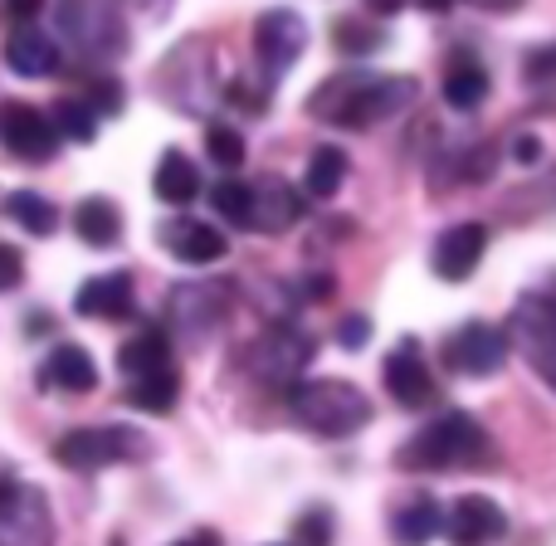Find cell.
<instances>
[{"label": "cell", "mask_w": 556, "mask_h": 546, "mask_svg": "<svg viewBox=\"0 0 556 546\" xmlns=\"http://www.w3.org/2000/svg\"><path fill=\"white\" fill-rule=\"evenodd\" d=\"M415 103V78L391 74H337L307 98V113L337 127H376L381 117Z\"/></svg>", "instance_id": "cell-1"}, {"label": "cell", "mask_w": 556, "mask_h": 546, "mask_svg": "<svg viewBox=\"0 0 556 546\" xmlns=\"http://www.w3.org/2000/svg\"><path fill=\"white\" fill-rule=\"evenodd\" d=\"M211 201H215V211H220L225 220L250 225V181H220L211 191Z\"/></svg>", "instance_id": "cell-31"}, {"label": "cell", "mask_w": 556, "mask_h": 546, "mask_svg": "<svg viewBox=\"0 0 556 546\" xmlns=\"http://www.w3.org/2000/svg\"><path fill=\"white\" fill-rule=\"evenodd\" d=\"M386 391H391L395 405H405V410H425V405L434 401V376L410 337L386 356Z\"/></svg>", "instance_id": "cell-12"}, {"label": "cell", "mask_w": 556, "mask_h": 546, "mask_svg": "<svg viewBox=\"0 0 556 546\" xmlns=\"http://www.w3.org/2000/svg\"><path fill=\"white\" fill-rule=\"evenodd\" d=\"M489 5H498V10H503V5H508V0H489Z\"/></svg>", "instance_id": "cell-43"}, {"label": "cell", "mask_w": 556, "mask_h": 546, "mask_svg": "<svg viewBox=\"0 0 556 546\" xmlns=\"http://www.w3.org/2000/svg\"><path fill=\"white\" fill-rule=\"evenodd\" d=\"M205 147H211L215 166H240L244 162V137L235 132V127H225V123H215L211 132H205Z\"/></svg>", "instance_id": "cell-32"}, {"label": "cell", "mask_w": 556, "mask_h": 546, "mask_svg": "<svg viewBox=\"0 0 556 546\" xmlns=\"http://www.w3.org/2000/svg\"><path fill=\"white\" fill-rule=\"evenodd\" d=\"M74 230L88 250H108V244H117V234H123V215H117L113 201L88 195V201H78V211H74Z\"/></svg>", "instance_id": "cell-24"}, {"label": "cell", "mask_w": 556, "mask_h": 546, "mask_svg": "<svg viewBox=\"0 0 556 546\" xmlns=\"http://www.w3.org/2000/svg\"><path fill=\"white\" fill-rule=\"evenodd\" d=\"M444 532H450L454 546H489V542H498L503 532H508V512H503L493 498H479V493H469V498H459L450 508V518H444Z\"/></svg>", "instance_id": "cell-14"}, {"label": "cell", "mask_w": 556, "mask_h": 546, "mask_svg": "<svg viewBox=\"0 0 556 546\" xmlns=\"http://www.w3.org/2000/svg\"><path fill=\"white\" fill-rule=\"evenodd\" d=\"M366 5H371V10H376V15H395V10H401V5H405V0H366Z\"/></svg>", "instance_id": "cell-41"}, {"label": "cell", "mask_w": 556, "mask_h": 546, "mask_svg": "<svg viewBox=\"0 0 556 546\" xmlns=\"http://www.w3.org/2000/svg\"><path fill=\"white\" fill-rule=\"evenodd\" d=\"M342 181H346V152L342 147H317V152L307 156L303 191L313 195V201H332V195L342 191Z\"/></svg>", "instance_id": "cell-25"}, {"label": "cell", "mask_w": 556, "mask_h": 546, "mask_svg": "<svg viewBox=\"0 0 556 546\" xmlns=\"http://www.w3.org/2000/svg\"><path fill=\"white\" fill-rule=\"evenodd\" d=\"M293 415L323 440H346L362 424H371V401H366L362 385L342 381V376H317V381H298L288 391Z\"/></svg>", "instance_id": "cell-2"}, {"label": "cell", "mask_w": 556, "mask_h": 546, "mask_svg": "<svg viewBox=\"0 0 556 546\" xmlns=\"http://www.w3.org/2000/svg\"><path fill=\"white\" fill-rule=\"evenodd\" d=\"M39 376H45L49 385H59V391H68V395H84V391H93V385H98V366H93V356H88L84 346H74V342L54 346Z\"/></svg>", "instance_id": "cell-19"}, {"label": "cell", "mask_w": 556, "mask_h": 546, "mask_svg": "<svg viewBox=\"0 0 556 546\" xmlns=\"http://www.w3.org/2000/svg\"><path fill=\"white\" fill-rule=\"evenodd\" d=\"M508 342L522 352V361L556 391V303L542 293H522L508 317Z\"/></svg>", "instance_id": "cell-5"}, {"label": "cell", "mask_w": 556, "mask_h": 546, "mask_svg": "<svg viewBox=\"0 0 556 546\" xmlns=\"http://www.w3.org/2000/svg\"><path fill=\"white\" fill-rule=\"evenodd\" d=\"M337 342L346 346V352H356V346L371 342V317H346L342 327H337Z\"/></svg>", "instance_id": "cell-36"}, {"label": "cell", "mask_w": 556, "mask_h": 546, "mask_svg": "<svg viewBox=\"0 0 556 546\" xmlns=\"http://www.w3.org/2000/svg\"><path fill=\"white\" fill-rule=\"evenodd\" d=\"M20 278H25V259H20V250L0 244V293H5V288H15Z\"/></svg>", "instance_id": "cell-37"}, {"label": "cell", "mask_w": 556, "mask_h": 546, "mask_svg": "<svg viewBox=\"0 0 556 546\" xmlns=\"http://www.w3.org/2000/svg\"><path fill=\"white\" fill-rule=\"evenodd\" d=\"M483 250H489V230L479 220H464V225H450V230L434 240V274L444 283H464L473 269H479Z\"/></svg>", "instance_id": "cell-13"}, {"label": "cell", "mask_w": 556, "mask_h": 546, "mask_svg": "<svg viewBox=\"0 0 556 546\" xmlns=\"http://www.w3.org/2000/svg\"><path fill=\"white\" fill-rule=\"evenodd\" d=\"M307 49V25L293 10H264L260 25H254V59H260L264 78H278L303 59Z\"/></svg>", "instance_id": "cell-9"}, {"label": "cell", "mask_w": 556, "mask_h": 546, "mask_svg": "<svg viewBox=\"0 0 556 546\" xmlns=\"http://www.w3.org/2000/svg\"><path fill=\"white\" fill-rule=\"evenodd\" d=\"M172 546H220V532L201 528V532H186V537H176Z\"/></svg>", "instance_id": "cell-40"}, {"label": "cell", "mask_w": 556, "mask_h": 546, "mask_svg": "<svg viewBox=\"0 0 556 546\" xmlns=\"http://www.w3.org/2000/svg\"><path fill=\"white\" fill-rule=\"evenodd\" d=\"M54 522L39 488L20 479H0V546H49Z\"/></svg>", "instance_id": "cell-7"}, {"label": "cell", "mask_w": 556, "mask_h": 546, "mask_svg": "<svg viewBox=\"0 0 556 546\" xmlns=\"http://www.w3.org/2000/svg\"><path fill=\"white\" fill-rule=\"evenodd\" d=\"M5 64L15 68L20 78H45L59 68V45L35 25H20L15 35L5 39Z\"/></svg>", "instance_id": "cell-18"}, {"label": "cell", "mask_w": 556, "mask_h": 546, "mask_svg": "<svg viewBox=\"0 0 556 546\" xmlns=\"http://www.w3.org/2000/svg\"><path fill=\"white\" fill-rule=\"evenodd\" d=\"M166 366H172V337H166L162 327L137 332L132 342H123V352H117V371H123L127 381L152 376V371H166Z\"/></svg>", "instance_id": "cell-20"}, {"label": "cell", "mask_w": 556, "mask_h": 546, "mask_svg": "<svg viewBox=\"0 0 556 546\" xmlns=\"http://www.w3.org/2000/svg\"><path fill=\"white\" fill-rule=\"evenodd\" d=\"M0 5H5V15H15L20 25H29V20L45 10V0H0Z\"/></svg>", "instance_id": "cell-38"}, {"label": "cell", "mask_w": 556, "mask_h": 546, "mask_svg": "<svg viewBox=\"0 0 556 546\" xmlns=\"http://www.w3.org/2000/svg\"><path fill=\"white\" fill-rule=\"evenodd\" d=\"M0 211L29 234H54V225H59V211L35 191H10L5 201H0Z\"/></svg>", "instance_id": "cell-28"}, {"label": "cell", "mask_w": 556, "mask_h": 546, "mask_svg": "<svg viewBox=\"0 0 556 546\" xmlns=\"http://www.w3.org/2000/svg\"><path fill=\"white\" fill-rule=\"evenodd\" d=\"M162 244L181 264H215V259H225V250H230V240H225L215 225H201V220H191V215L162 225Z\"/></svg>", "instance_id": "cell-16"}, {"label": "cell", "mask_w": 556, "mask_h": 546, "mask_svg": "<svg viewBox=\"0 0 556 546\" xmlns=\"http://www.w3.org/2000/svg\"><path fill=\"white\" fill-rule=\"evenodd\" d=\"M49 123H54V132L68 137V142H93L98 137V113L84 98H59V103L49 107Z\"/></svg>", "instance_id": "cell-29"}, {"label": "cell", "mask_w": 556, "mask_h": 546, "mask_svg": "<svg viewBox=\"0 0 556 546\" xmlns=\"http://www.w3.org/2000/svg\"><path fill=\"white\" fill-rule=\"evenodd\" d=\"M0 142L20 156V162H49L59 152V132L49 123V113H39L35 103H5L0 107Z\"/></svg>", "instance_id": "cell-11"}, {"label": "cell", "mask_w": 556, "mask_h": 546, "mask_svg": "<svg viewBox=\"0 0 556 546\" xmlns=\"http://www.w3.org/2000/svg\"><path fill=\"white\" fill-rule=\"evenodd\" d=\"M293 537L303 546H332V512H327V508L303 512V518H298V528H293Z\"/></svg>", "instance_id": "cell-33"}, {"label": "cell", "mask_w": 556, "mask_h": 546, "mask_svg": "<svg viewBox=\"0 0 556 546\" xmlns=\"http://www.w3.org/2000/svg\"><path fill=\"white\" fill-rule=\"evenodd\" d=\"M440 528H444V512L434 498H410L395 512V542L401 546H425Z\"/></svg>", "instance_id": "cell-27"}, {"label": "cell", "mask_w": 556, "mask_h": 546, "mask_svg": "<svg viewBox=\"0 0 556 546\" xmlns=\"http://www.w3.org/2000/svg\"><path fill=\"white\" fill-rule=\"evenodd\" d=\"M152 186H156V201H166V205H191L195 195H201V172H195L191 156L172 147V152H162V162H156Z\"/></svg>", "instance_id": "cell-22"}, {"label": "cell", "mask_w": 556, "mask_h": 546, "mask_svg": "<svg viewBox=\"0 0 556 546\" xmlns=\"http://www.w3.org/2000/svg\"><path fill=\"white\" fill-rule=\"evenodd\" d=\"M332 39L342 54H376L386 45V29L381 25H366V20H337Z\"/></svg>", "instance_id": "cell-30"}, {"label": "cell", "mask_w": 556, "mask_h": 546, "mask_svg": "<svg viewBox=\"0 0 556 546\" xmlns=\"http://www.w3.org/2000/svg\"><path fill=\"white\" fill-rule=\"evenodd\" d=\"M303 215V201L298 191L283 181V176H260L250 181V230H264V234H278Z\"/></svg>", "instance_id": "cell-15"}, {"label": "cell", "mask_w": 556, "mask_h": 546, "mask_svg": "<svg viewBox=\"0 0 556 546\" xmlns=\"http://www.w3.org/2000/svg\"><path fill=\"white\" fill-rule=\"evenodd\" d=\"M176 395H181V381H176L172 366H166V371H152V376L127 381V405H137V410H147V415L176 410Z\"/></svg>", "instance_id": "cell-26"}, {"label": "cell", "mask_w": 556, "mask_h": 546, "mask_svg": "<svg viewBox=\"0 0 556 546\" xmlns=\"http://www.w3.org/2000/svg\"><path fill=\"white\" fill-rule=\"evenodd\" d=\"M54 25L64 39H74L78 54L88 59H113L127 49V29L108 0H59L54 5Z\"/></svg>", "instance_id": "cell-4"}, {"label": "cell", "mask_w": 556, "mask_h": 546, "mask_svg": "<svg viewBox=\"0 0 556 546\" xmlns=\"http://www.w3.org/2000/svg\"><path fill=\"white\" fill-rule=\"evenodd\" d=\"M479 454H489V434L473 415L450 410L434 424H425L410 444L401 449V464L415 473H440V469H459V464H473Z\"/></svg>", "instance_id": "cell-3"}, {"label": "cell", "mask_w": 556, "mask_h": 546, "mask_svg": "<svg viewBox=\"0 0 556 546\" xmlns=\"http://www.w3.org/2000/svg\"><path fill=\"white\" fill-rule=\"evenodd\" d=\"M425 10H430V15H444V10H454V0H420Z\"/></svg>", "instance_id": "cell-42"}, {"label": "cell", "mask_w": 556, "mask_h": 546, "mask_svg": "<svg viewBox=\"0 0 556 546\" xmlns=\"http://www.w3.org/2000/svg\"><path fill=\"white\" fill-rule=\"evenodd\" d=\"M503 361H508V332L489 322H464L444 342V366L459 376H493Z\"/></svg>", "instance_id": "cell-10"}, {"label": "cell", "mask_w": 556, "mask_h": 546, "mask_svg": "<svg viewBox=\"0 0 556 546\" xmlns=\"http://www.w3.org/2000/svg\"><path fill=\"white\" fill-rule=\"evenodd\" d=\"M88 98H93V103H88V107H93L98 117H108V113H117V107H123V93H117V84H113V78H98V84L88 88Z\"/></svg>", "instance_id": "cell-35"}, {"label": "cell", "mask_w": 556, "mask_h": 546, "mask_svg": "<svg viewBox=\"0 0 556 546\" xmlns=\"http://www.w3.org/2000/svg\"><path fill=\"white\" fill-rule=\"evenodd\" d=\"M513 156H518L522 166L542 162V142H538V137H518V142H513Z\"/></svg>", "instance_id": "cell-39"}, {"label": "cell", "mask_w": 556, "mask_h": 546, "mask_svg": "<svg viewBox=\"0 0 556 546\" xmlns=\"http://www.w3.org/2000/svg\"><path fill=\"white\" fill-rule=\"evenodd\" d=\"M147 440L127 424H93V430H74L54 444V459L74 473H93L108 469V464H123V459H142Z\"/></svg>", "instance_id": "cell-6"}, {"label": "cell", "mask_w": 556, "mask_h": 546, "mask_svg": "<svg viewBox=\"0 0 556 546\" xmlns=\"http://www.w3.org/2000/svg\"><path fill=\"white\" fill-rule=\"evenodd\" d=\"M483 98H489V68H483L473 54H459L450 68H444V103L469 113V107H479Z\"/></svg>", "instance_id": "cell-23"}, {"label": "cell", "mask_w": 556, "mask_h": 546, "mask_svg": "<svg viewBox=\"0 0 556 546\" xmlns=\"http://www.w3.org/2000/svg\"><path fill=\"white\" fill-rule=\"evenodd\" d=\"M522 74H528V84H547V78L556 74V45L532 49V54L522 59Z\"/></svg>", "instance_id": "cell-34"}, {"label": "cell", "mask_w": 556, "mask_h": 546, "mask_svg": "<svg viewBox=\"0 0 556 546\" xmlns=\"http://www.w3.org/2000/svg\"><path fill=\"white\" fill-rule=\"evenodd\" d=\"M220 288H176L172 293V322L181 327V332H211L215 322H220V313H225V303H220Z\"/></svg>", "instance_id": "cell-21"}, {"label": "cell", "mask_w": 556, "mask_h": 546, "mask_svg": "<svg viewBox=\"0 0 556 546\" xmlns=\"http://www.w3.org/2000/svg\"><path fill=\"white\" fill-rule=\"evenodd\" d=\"M74 313L78 317H98V322H113V317L132 313V278L127 274H98L88 278L74 293Z\"/></svg>", "instance_id": "cell-17"}, {"label": "cell", "mask_w": 556, "mask_h": 546, "mask_svg": "<svg viewBox=\"0 0 556 546\" xmlns=\"http://www.w3.org/2000/svg\"><path fill=\"white\" fill-rule=\"evenodd\" d=\"M307 361H313V342L288 322L269 327V332L250 346V356H244V366H250L264 385H288V391H293L298 376L307 371Z\"/></svg>", "instance_id": "cell-8"}]
</instances>
